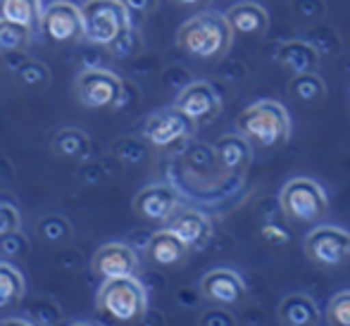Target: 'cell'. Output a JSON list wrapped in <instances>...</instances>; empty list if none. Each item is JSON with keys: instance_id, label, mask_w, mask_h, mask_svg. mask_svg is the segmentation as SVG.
<instances>
[{"instance_id": "6da1fadb", "label": "cell", "mask_w": 350, "mask_h": 326, "mask_svg": "<svg viewBox=\"0 0 350 326\" xmlns=\"http://www.w3.org/2000/svg\"><path fill=\"white\" fill-rule=\"evenodd\" d=\"M234 31L226 24L224 14L203 12L184 22L176 33V46L198 60H219L231 48Z\"/></svg>"}, {"instance_id": "7a4b0ae2", "label": "cell", "mask_w": 350, "mask_h": 326, "mask_svg": "<svg viewBox=\"0 0 350 326\" xmlns=\"http://www.w3.org/2000/svg\"><path fill=\"white\" fill-rule=\"evenodd\" d=\"M236 129L248 143L260 148L284 146L291 136V120L286 107L277 100H260L236 117Z\"/></svg>"}, {"instance_id": "3957f363", "label": "cell", "mask_w": 350, "mask_h": 326, "mask_svg": "<svg viewBox=\"0 0 350 326\" xmlns=\"http://www.w3.org/2000/svg\"><path fill=\"white\" fill-rule=\"evenodd\" d=\"M81 12V36L93 46H112L131 27V14L120 0H86Z\"/></svg>"}, {"instance_id": "277c9868", "label": "cell", "mask_w": 350, "mask_h": 326, "mask_svg": "<svg viewBox=\"0 0 350 326\" xmlns=\"http://www.w3.org/2000/svg\"><path fill=\"white\" fill-rule=\"evenodd\" d=\"M98 308L105 317L115 319V322H139L148 310L146 288L136 276L105 279L100 293H98Z\"/></svg>"}, {"instance_id": "5b68a950", "label": "cell", "mask_w": 350, "mask_h": 326, "mask_svg": "<svg viewBox=\"0 0 350 326\" xmlns=\"http://www.w3.org/2000/svg\"><path fill=\"white\" fill-rule=\"evenodd\" d=\"M279 207L291 221L298 224H314L329 210V200L324 189L314 179L295 176L286 181L279 193Z\"/></svg>"}, {"instance_id": "8992f818", "label": "cell", "mask_w": 350, "mask_h": 326, "mask_svg": "<svg viewBox=\"0 0 350 326\" xmlns=\"http://www.w3.org/2000/svg\"><path fill=\"white\" fill-rule=\"evenodd\" d=\"M305 255L317 267H338L350 258V231L322 224L305 239Z\"/></svg>"}, {"instance_id": "52a82bcc", "label": "cell", "mask_w": 350, "mask_h": 326, "mask_svg": "<svg viewBox=\"0 0 350 326\" xmlns=\"http://www.w3.org/2000/svg\"><path fill=\"white\" fill-rule=\"evenodd\" d=\"M122 81L107 69H83L77 77V98L88 110H110L122 96Z\"/></svg>"}, {"instance_id": "ba28073f", "label": "cell", "mask_w": 350, "mask_h": 326, "mask_svg": "<svg viewBox=\"0 0 350 326\" xmlns=\"http://www.w3.org/2000/svg\"><path fill=\"white\" fill-rule=\"evenodd\" d=\"M176 110H181L193 124H208L221 112V100L215 86L208 81H191L176 98Z\"/></svg>"}, {"instance_id": "9c48e42d", "label": "cell", "mask_w": 350, "mask_h": 326, "mask_svg": "<svg viewBox=\"0 0 350 326\" xmlns=\"http://www.w3.org/2000/svg\"><path fill=\"white\" fill-rule=\"evenodd\" d=\"M196 124L176 107H170V110H162L157 115H152L150 120L146 122V141L155 148H167L174 146L179 141H186V138L193 133Z\"/></svg>"}, {"instance_id": "30bf717a", "label": "cell", "mask_w": 350, "mask_h": 326, "mask_svg": "<svg viewBox=\"0 0 350 326\" xmlns=\"http://www.w3.org/2000/svg\"><path fill=\"white\" fill-rule=\"evenodd\" d=\"M41 29L53 43H74L81 36V12L72 3H53L41 12Z\"/></svg>"}, {"instance_id": "8fae6325", "label": "cell", "mask_w": 350, "mask_h": 326, "mask_svg": "<svg viewBox=\"0 0 350 326\" xmlns=\"http://www.w3.org/2000/svg\"><path fill=\"white\" fill-rule=\"evenodd\" d=\"M179 207V195L172 186L155 184L143 189L134 200L136 215L148 221H170Z\"/></svg>"}, {"instance_id": "7c38bea8", "label": "cell", "mask_w": 350, "mask_h": 326, "mask_svg": "<svg viewBox=\"0 0 350 326\" xmlns=\"http://www.w3.org/2000/svg\"><path fill=\"white\" fill-rule=\"evenodd\" d=\"M200 293L217 305H236L243 300L245 284L234 269H212L200 281Z\"/></svg>"}, {"instance_id": "4fadbf2b", "label": "cell", "mask_w": 350, "mask_h": 326, "mask_svg": "<svg viewBox=\"0 0 350 326\" xmlns=\"http://www.w3.org/2000/svg\"><path fill=\"white\" fill-rule=\"evenodd\" d=\"M139 258L124 243H107L93 258V271L103 279H120V276H134Z\"/></svg>"}, {"instance_id": "5bb4252c", "label": "cell", "mask_w": 350, "mask_h": 326, "mask_svg": "<svg viewBox=\"0 0 350 326\" xmlns=\"http://www.w3.org/2000/svg\"><path fill=\"white\" fill-rule=\"evenodd\" d=\"M226 24L234 33L241 36H262L269 27V14L258 3H239L226 10Z\"/></svg>"}, {"instance_id": "9a60e30c", "label": "cell", "mask_w": 350, "mask_h": 326, "mask_svg": "<svg viewBox=\"0 0 350 326\" xmlns=\"http://www.w3.org/2000/svg\"><path fill=\"white\" fill-rule=\"evenodd\" d=\"M215 157L221 169L231 172V174H243L248 169L250 160H253V150L241 133H226V136L217 138Z\"/></svg>"}, {"instance_id": "2e32d148", "label": "cell", "mask_w": 350, "mask_h": 326, "mask_svg": "<svg viewBox=\"0 0 350 326\" xmlns=\"http://www.w3.org/2000/svg\"><path fill=\"white\" fill-rule=\"evenodd\" d=\"M148 255L155 264L160 267H174V264H181L189 255V245L179 239L176 234H172L170 229H162V231H155L148 241Z\"/></svg>"}, {"instance_id": "e0dca14e", "label": "cell", "mask_w": 350, "mask_h": 326, "mask_svg": "<svg viewBox=\"0 0 350 326\" xmlns=\"http://www.w3.org/2000/svg\"><path fill=\"white\" fill-rule=\"evenodd\" d=\"M167 229H170L172 234L179 236L189 248L203 245L212 234V226H210L208 217L200 215V212H196V210H184L176 217H172Z\"/></svg>"}, {"instance_id": "ac0fdd59", "label": "cell", "mask_w": 350, "mask_h": 326, "mask_svg": "<svg viewBox=\"0 0 350 326\" xmlns=\"http://www.w3.org/2000/svg\"><path fill=\"white\" fill-rule=\"evenodd\" d=\"M317 317V305L305 293H291L279 303V319L284 326H312Z\"/></svg>"}, {"instance_id": "d6986e66", "label": "cell", "mask_w": 350, "mask_h": 326, "mask_svg": "<svg viewBox=\"0 0 350 326\" xmlns=\"http://www.w3.org/2000/svg\"><path fill=\"white\" fill-rule=\"evenodd\" d=\"M279 65L291 69L293 74L314 72L319 65V53L308 41H286L277 53Z\"/></svg>"}, {"instance_id": "ffe728a7", "label": "cell", "mask_w": 350, "mask_h": 326, "mask_svg": "<svg viewBox=\"0 0 350 326\" xmlns=\"http://www.w3.org/2000/svg\"><path fill=\"white\" fill-rule=\"evenodd\" d=\"M41 12V0H0V19L19 24L29 31L38 27Z\"/></svg>"}, {"instance_id": "44dd1931", "label": "cell", "mask_w": 350, "mask_h": 326, "mask_svg": "<svg viewBox=\"0 0 350 326\" xmlns=\"http://www.w3.org/2000/svg\"><path fill=\"white\" fill-rule=\"evenodd\" d=\"M288 93L300 103H319L327 96V86H324L322 77L314 72L293 74L288 83Z\"/></svg>"}, {"instance_id": "7402d4cb", "label": "cell", "mask_w": 350, "mask_h": 326, "mask_svg": "<svg viewBox=\"0 0 350 326\" xmlns=\"http://www.w3.org/2000/svg\"><path fill=\"white\" fill-rule=\"evenodd\" d=\"M53 148L57 155L70 157V160H86L91 152V141L83 131L79 129H62L53 138Z\"/></svg>"}, {"instance_id": "603a6c76", "label": "cell", "mask_w": 350, "mask_h": 326, "mask_svg": "<svg viewBox=\"0 0 350 326\" xmlns=\"http://www.w3.org/2000/svg\"><path fill=\"white\" fill-rule=\"evenodd\" d=\"M24 293V279L14 267L0 262V308L12 305L22 298Z\"/></svg>"}, {"instance_id": "cb8c5ba5", "label": "cell", "mask_w": 350, "mask_h": 326, "mask_svg": "<svg viewBox=\"0 0 350 326\" xmlns=\"http://www.w3.org/2000/svg\"><path fill=\"white\" fill-rule=\"evenodd\" d=\"M29 36H31L29 29L0 19V55L24 51V48L29 46Z\"/></svg>"}, {"instance_id": "d4e9b609", "label": "cell", "mask_w": 350, "mask_h": 326, "mask_svg": "<svg viewBox=\"0 0 350 326\" xmlns=\"http://www.w3.org/2000/svg\"><path fill=\"white\" fill-rule=\"evenodd\" d=\"M14 77H17L19 83H24V86H29V88L48 86V81H51L48 67L38 60H31V57H27L22 65L14 69Z\"/></svg>"}, {"instance_id": "484cf974", "label": "cell", "mask_w": 350, "mask_h": 326, "mask_svg": "<svg viewBox=\"0 0 350 326\" xmlns=\"http://www.w3.org/2000/svg\"><path fill=\"white\" fill-rule=\"evenodd\" d=\"M141 48H143L141 33L136 31L134 27H129L115 43H112V46H107V51H110L112 57H117V60H129V57L139 55Z\"/></svg>"}, {"instance_id": "4316f807", "label": "cell", "mask_w": 350, "mask_h": 326, "mask_svg": "<svg viewBox=\"0 0 350 326\" xmlns=\"http://www.w3.org/2000/svg\"><path fill=\"white\" fill-rule=\"evenodd\" d=\"M115 155L117 160L126 162V165H141L148 160V148L136 138H122L115 143Z\"/></svg>"}, {"instance_id": "83f0119b", "label": "cell", "mask_w": 350, "mask_h": 326, "mask_svg": "<svg viewBox=\"0 0 350 326\" xmlns=\"http://www.w3.org/2000/svg\"><path fill=\"white\" fill-rule=\"evenodd\" d=\"M327 319L332 326H350V290H341L329 300Z\"/></svg>"}, {"instance_id": "f1b7e54d", "label": "cell", "mask_w": 350, "mask_h": 326, "mask_svg": "<svg viewBox=\"0 0 350 326\" xmlns=\"http://www.w3.org/2000/svg\"><path fill=\"white\" fill-rule=\"evenodd\" d=\"M38 234L48 241V243H65L70 239L72 229L67 224V219L62 217H46V219L38 224Z\"/></svg>"}, {"instance_id": "f546056e", "label": "cell", "mask_w": 350, "mask_h": 326, "mask_svg": "<svg viewBox=\"0 0 350 326\" xmlns=\"http://www.w3.org/2000/svg\"><path fill=\"white\" fill-rule=\"evenodd\" d=\"M308 43L319 53V57H322V55H327V53L336 51V48H338V36L329 27H314L312 33H310Z\"/></svg>"}, {"instance_id": "4dcf8cb0", "label": "cell", "mask_w": 350, "mask_h": 326, "mask_svg": "<svg viewBox=\"0 0 350 326\" xmlns=\"http://www.w3.org/2000/svg\"><path fill=\"white\" fill-rule=\"evenodd\" d=\"M260 236H262V239L267 241L269 245H279V248H284V245H288V241H291L288 229H284V226L274 224V221H269V224H265L262 229H260Z\"/></svg>"}, {"instance_id": "1f68e13d", "label": "cell", "mask_w": 350, "mask_h": 326, "mask_svg": "<svg viewBox=\"0 0 350 326\" xmlns=\"http://www.w3.org/2000/svg\"><path fill=\"white\" fill-rule=\"evenodd\" d=\"M0 250L5 255H24L27 253V239L19 236L17 231H10V234L0 236Z\"/></svg>"}, {"instance_id": "d6a6232c", "label": "cell", "mask_w": 350, "mask_h": 326, "mask_svg": "<svg viewBox=\"0 0 350 326\" xmlns=\"http://www.w3.org/2000/svg\"><path fill=\"white\" fill-rule=\"evenodd\" d=\"M19 226V215L12 205L8 202H0V236L10 234V231H17Z\"/></svg>"}, {"instance_id": "836d02e7", "label": "cell", "mask_w": 350, "mask_h": 326, "mask_svg": "<svg viewBox=\"0 0 350 326\" xmlns=\"http://www.w3.org/2000/svg\"><path fill=\"white\" fill-rule=\"evenodd\" d=\"M200 326H236V319L224 310H210L200 317Z\"/></svg>"}, {"instance_id": "e575fe53", "label": "cell", "mask_w": 350, "mask_h": 326, "mask_svg": "<svg viewBox=\"0 0 350 326\" xmlns=\"http://www.w3.org/2000/svg\"><path fill=\"white\" fill-rule=\"evenodd\" d=\"M162 81H165V86L179 88L181 91V88L191 83V77L181 67H170V69H165V74H162Z\"/></svg>"}, {"instance_id": "d590c367", "label": "cell", "mask_w": 350, "mask_h": 326, "mask_svg": "<svg viewBox=\"0 0 350 326\" xmlns=\"http://www.w3.org/2000/svg\"><path fill=\"white\" fill-rule=\"evenodd\" d=\"M129 14H150L157 10V0H120Z\"/></svg>"}, {"instance_id": "8d00e7d4", "label": "cell", "mask_w": 350, "mask_h": 326, "mask_svg": "<svg viewBox=\"0 0 350 326\" xmlns=\"http://www.w3.org/2000/svg\"><path fill=\"white\" fill-rule=\"evenodd\" d=\"M295 12H300L303 17H319L324 12L322 0H295L293 3Z\"/></svg>"}, {"instance_id": "74e56055", "label": "cell", "mask_w": 350, "mask_h": 326, "mask_svg": "<svg viewBox=\"0 0 350 326\" xmlns=\"http://www.w3.org/2000/svg\"><path fill=\"white\" fill-rule=\"evenodd\" d=\"M98 48L96 51H83L81 53V62L86 69H105V51H98Z\"/></svg>"}, {"instance_id": "f35d334b", "label": "cell", "mask_w": 350, "mask_h": 326, "mask_svg": "<svg viewBox=\"0 0 350 326\" xmlns=\"http://www.w3.org/2000/svg\"><path fill=\"white\" fill-rule=\"evenodd\" d=\"M136 100H139V91L134 88V83L122 81V96H120V100H117L115 110H124V107H129L131 103H136Z\"/></svg>"}, {"instance_id": "ab89813d", "label": "cell", "mask_w": 350, "mask_h": 326, "mask_svg": "<svg viewBox=\"0 0 350 326\" xmlns=\"http://www.w3.org/2000/svg\"><path fill=\"white\" fill-rule=\"evenodd\" d=\"M172 3H176L179 8H191V10H196V8H203V5H208V0H172Z\"/></svg>"}, {"instance_id": "60d3db41", "label": "cell", "mask_w": 350, "mask_h": 326, "mask_svg": "<svg viewBox=\"0 0 350 326\" xmlns=\"http://www.w3.org/2000/svg\"><path fill=\"white\" fill-rule=\"evenodd\" d=\"M8 179L10 176V167H8V162H5V157H0V179Z\"/></svg>"}, {"instance_id": "b9f144b4", "label": "cell", "mask_w": 350, "mask_h": 326, "mask_svg": "<svg viewBox=\"0 0 350 326\" xmlns=\"http://www.w3.org/2000/svg\"><path fill=\"white\" fill-rule=\"evenodd\" d=\"M3 326H31V324L22 322V319H8V322H3Z\"/></svg>"}, {"instance_id": "7bdbcfd3", "label": "cell", "mask_w": 350, "mask_h": 326, "mask_svg": "<svg viewBox=\"0 0 350 326\" xmlns=\"http://www.w3.org/2000/svg\"><path fill=\"white\" fill-rule=\"evenodd\" d=\"M70 326H91V324H70Z\"/></svg>"}]
</instances>
